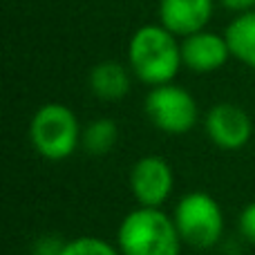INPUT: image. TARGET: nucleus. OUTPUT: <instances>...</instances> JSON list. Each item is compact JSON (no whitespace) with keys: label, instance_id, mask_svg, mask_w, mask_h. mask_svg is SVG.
<instances>
[{"label":"nucleus","instance_id":"obj_1","mask_svg":"<svg viewBox=\"0 0 255 255\" xmlns=\"http://www.w3.org/2000/svg\"><path fill=\"white\" fill-rule=\"evenodd\" d=\"M132 74L145 85H163L172 83L181 61V43L172 31L159 25H143L132 34L128 47Z\"/></svg>","mask_w":255,"mask_h":255},{"label":"nucleus","instance_id":"obj_2","mask_svg":"<svg viewBox=\"0 0 255 255\" xmlns=\"http://www.w3.org/2000/svg\"><path fill=\"white\" fill-rule=\"evenodd\" d=\"M181 244L172 215L152 206L130 211L117 231V247L124 255H179Z\"/></svg>","mask_w":255,"mask_h":255},{"label":"nucleus","instance_id":"obj_3","mask_svg":"<svg viewBox=\"0 0 255 255\" xmlns=\"http://www.w3.org/2000/svg\"><path fill=\"white\" fill-rule=\"evenodd\" d=\"M81 132L76 115L63 103H45L29 121L31 148L49 161L72 157L81 145Z\"/></svg>","mask_w":255,"mask_h":255},{"label":"nucleus","instance_id":"obj_4","mask_svg":"<svg viewBox=\"0 0 255 255\" xmlns=\"http://www.w3.org/2000/svg\"><path fill=\"white\" fill-rule=\"evenodd\" d=\"M172 220L184 244L195 249H211L224 233V213L215 197L208 193H188L175 206Z\"/></svg>","mask_w":255,"mask_h":255},{"label":"nucleus","instance_id":"obj_5","mask_svg":"<svg viewBox=\"0 0 255 255\" xmlns=\"http://www.w3.org/2000/svg\"><path fill=\"white\" fill-rule=\"evenodd\" d=\"M143 108L150 124L166 134H186L195 128L199 117L195 97L175 83L154 85L145 97Z\"/></svg>","mask_w":255,"mask_h":255},{"label":"nucleus","instance_id":"obj_6","mask_svg":"<svg viewBox=\"0 0 255 255\" xmlns=\"http://www.w3.org/2000/svg\"><path fill=\"white\" fill-rule=\"evenodd\" d=\"M175 175L170 163L157 154H145L130 170V190L139 206L161 208V204L170 197Z\"/></svg>","mask_w":255,"mask_h":255},{"label":"nucleus","instance_id":"obj_7","mask_svg":"<svg viewBox=\"0 0 255 255\" xmlns=\"http://www.w3.org/2000/svg\"><path fill=\"white\" fill-rule=\"evenodd\" d=\"M206 134L217 148L222 150H240L251 141L253 134V121L244 108L235 103H217L208 110L206 121Z\"/></svg>","mask_w":255,"mask_h":255},{"label":"nucleus","instance_id":"obj_8","mask_svg":"<svg viewBox=\"0 0 255 255\" xmlns=\"http://www.w3.org/2000/svg\"><path fill=\"white\" fill-rule=\"evenodd\" d=\"M231 58V47L226 43L224 34H213V31H197L186 38H181V61L188 70L197 74H208L226 65Z\"/></svg>","mask_w":255,"mask_h":255},{"label":"nucleus","instance_id":"obj_9","mask_svg":"<svg viewBox=\"0 0 255 255\" xmlns=\"http://www.w3.org/2000/svg\"><path fill=\"white\" fill-rule=\"evenodd\" d=\"M213 16V0H159V22L177 38L197 34Z\"/></svg>","mask_w":255,"mask_h":255},{"label":"nucleus","instance_id":"obj_10","mask_svg":"<svg viewBox=\"0 0 255 255\" xmlns=\"http://www.w3.org/2000/svg\"><path fill=\"white\" fill-rule=\"evenodd\" d=\"M90 90L101 101H121L130 92V74L117 61H101L90 70Z\"/></svg>","mask_w":255,"mask_h":255},{"label":"nucleus","instance_id":"obj_11","mask_svg":"<svg viewBox=\"0 0 255 255\" xmlns=\"http://www.w3.org/2000/svg\"><path fill=\"white\" fill-rule=\"evenodd\" d=\"M231 56L255 70V9L238 13L224 31Z\"/></svg>","mask_w":255,"mask_h":255},{"label":"nucleus","instance_id":"obj_12","mask_svg":"<svg viewBox=\"0 0 255 255\" xmlns=\"http://www.w3.org/2000/svg\"><path fill=\"white\" fill-rule=\"evenodd\" d=\"M119 139V128L112 119H94L81 132V145L92 157H103L112 152Z\"/></svg>","mask_w":255,"mask_h":255},{"label":"nucleus","instance_id":"obj_13","mask_svg":"<svg viewBox=\"0 0 255 255\" xmlns=\"http://www.w3.org/2000/svg\"><path fill=\"white\" fill-rule=\"evenodd\" d=\"M61 255H124L119 247H112L106 240L94 238V235H81L70 242H65Z\"/></svg>","mask_w":255,"mask_h":255},{"label":"nucleus","instance_id":"obj_14","mask_svg":"<svg viewBox=\"0 0 255 255\" xmlns=\"http://www.w3.org/2000/svg\"><path fill=\"white\" fill-rule=\"evenodd\" d=\"M240 233H242L244 240L255 244V202L244 206L242 215H240Z\"/></svg>","mask_w":255,"mask_h":255},{"label":"nucleus","instance_id":"obj_15","mask_svg":"<svg viewBox=\"0 0 255 255\" xmlns=\"http://www.w3.org/2000/svg\"><path fill=\"white\" fill-rule=\"evenodd\" d=\"M65 242H58V238H38L34 244V255H61Z\"/></svg>","mask_w":255,"mask_h":255},{"label":"nucleus","instance_id":"obj_16","mask_svg":"<svg viewBox=\"0 0 255 255\" xmlns=\"http://www.w3.org/2000/svg\"><path fill=\"white\" fill-rule=\"evenodd\" d=\"M229 11H238V13H244V11H251L255 9V0H220Z\"/></svg>","mask_w":255,"mask_h":255}]
</instances>
